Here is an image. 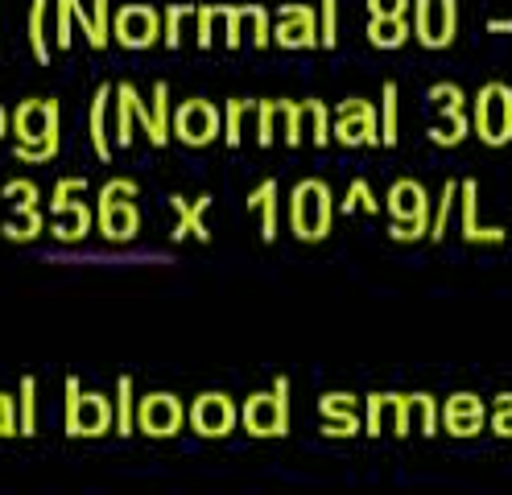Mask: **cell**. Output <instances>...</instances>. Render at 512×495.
Masks as SVG:
<instances>
[{
	"mask_svg": "<svg viewBox=\"0 0 512 495\" xmlns=\"http://www.w3.org/2000/svg\"><path fill=\"white\" fill-rule=\"evenodd\" d=\"M186 421L190 417L174 392H149L137 401V429L149 438H174V434H182Z\"/></svg>",
	"mask_w": 512,
	"mask_h": 495,
	"instance_id": "cell-12",
	"label": "cell"
},
{
	"mask_svg": "<svg viewBox=\"0 0 512 495\" xmlns=\"http://www.w3.org/2000/svg\"><path fill=\"white\" fill-rule=\"evenodd\" d=\"M405 405H409V425L418 429L422 438H434V434H438V425H442V405L434 401L430 392H409V396H405Z\"/></svg>",
	"mask_w": 512,
	"mask_h": 495,
	"instance_id": "cell-27",
	"label": "cell"
},
{
	"mask_svg": "<svg viewBox=\"0 0 512 495\" xmlns=\"http://www.w3.org/2000/svg\"><path fill=\"white\" fill-rule=\"evenodd\" d=\"M42 231V211L38 207H29V211H17L9 223H5V236L9 240H21V244H29Z\"/></svg>",
	"mask_w": 512,
	"mask_h": 495,
	"instance_id": "cell-39",
	"label": "cell"
},
{
	"mask_svg": "<svg viewBox=\"0 0 512 495\" xmlns=\"http://www.w3.org/2000/svg\"><path fill=\"white\" fill-rule=\"evenodd\" d=\"M455 198H459V182H442V194H438V203H434V215H430V240L438 244L446 236V223H451V211H455Z\"/></svg>",
	"mask_w": 512,
	"mask_h": 495,
	"instance_id": "cell-35",
	"label": "cell"
},
{
	"mask_svg": "<svg viewBox=\"0 0 512 495\" xmlns=\"http://www.w3.org/2000/svg\"><path fill=\"white\" fill-rule=\"evenodd\" d=\"M75 42V0H54V46L71 50Z\"/></svg>",
	"mask_w": 512,
	"mask_h": 495,
	"instance_id": "cell-37",
	"label": "cell"
},
{
	"mask_svg": "<svg viewBox=\"0 0 512 495\" xmlns=\"http://www.w3.org/2000/svg\"><path fill=\"white\" fill-rule=\"evenodd\" d=\"M116 425V401L100 392H83L79 376H67V434L71 438H100Z\"/></svg>",
	"mask_w": 512,
	"mask_h": 495,
	"instance_id": "cell-5",
	"label": "cell"
},
{
	"mask_svg": "<svg viewBox=\"0 0 512 495\" xmlns=\"http://www.w3.org/2000/svg\"><path fill=\"white\" fill-rule=\"evenodd\" d=\"M368 13L372 17H409L413 0H368Z\"/></svg>",
	"mask_w": 512,
	"mask_h": 495,
	"instance_id": "cell-50",
	"label": "cell"
},
{
	"mask_svg": "<svg viewBox=\"0 0 512 495\" xmlns=\"http://www.w3.org/2000/svg\"><path fill=\"white\" fill-rule=\"evenodd\" d=\"M17 413H21V438H34V434H38V380H34V376L21 380Z\"/></svg>",
	"mask_w": 512,
	"mask_h": 495,
	"instance_id": "cell-34",
	"label": "cell"
},
{
	"mask_svg": "<svg viewBox=\"0 0 512 495\" xmlns=\"http://www.w3.org/2000/svg\"><path fill=\"white\" fill-rule=\"evenodd\" d=\"M79 190H87V178H62V182L54 186V194H50V215H54L62 203H67L71 194H79Z\"/></svg>",
	"mask_w": 512,
	"mask_h": 495,
	"instance_id": "cell-51",
	"label": "cell"
},
{
	"mask_svg": "<svg viewBox=\"0 0 512 495\" xmlns=\"http://www.w3.org/2000/svg\"><path fill=\"white\" fill-rule=\"evenodd\" d=\"M397 417H401V396L397 392H372L364 401V434H397Z\"/></svg>",
	"mask_w": 512,
	"mask_h": 495,
	"instance_id": "cell-20",
	"label": "cell"
},
{
	"mask_svg": "<svg viewBox=\"0 0 512 495\" xmlns=\"http://www.w3.org/2000/svg\"><path fill=\"white\" fill-rule=\"evenodd\" d=\"M256 116V99H228L223 104V141L232 149L244 141V120Z\"/></svg>",
	"mask_w": 512,
	"mask_h": 495,
	"instance_id": "cell-31",
	"label": "cell"
},
{
	"mask_svg": "<svg viewBox=\"0 0 512 495\" xmlns=\"http://www.w3.org/2000/svg\"><path fill=\"white\" fill-rule=\"evenodd\" d=\"M273 42L281 50H314V46H323L318 13L310 5H281L273 13Z\"/></svg>",
	"mask_w": 512,
	"mask_h": 495,
	"instance_id": "cell-10",
	"label": "cell"
},
{
	"mask_svg": "<svg viewBox=\"0 0 512 495\" xmlns=\"http://www.w3.org/2000/svg\"><path fill=\"white\" fill-rule=\"evenodd\" d=\"M149 112H153V132H149V141L162 149L170 137H174V108H170V83L157 79L153 83V99H149Z\"/></svg>",
	"mask_w": 512,
	"mask_h": 495,
	"instance_id": "cell-26",
	"label": "cell"
},
{
	"mask_svg": "<svg viewBox=\"0 0 512 495\" xmlns=\"http://www.w3.org/2000/svg\"><path fill=\"white\" fill-rule=\"evenodd\" d=\"M87 9H91V21H95L91 50H104L112 42V0H87Z\"/></svg>",
	"mask_w": 512,
	"mask_h": 495,
	"instance_id": "cell-40",
	"label": "cell"
},
{
	"mask_svg": "<svg viewBox=\"0 0 512 495\" xmlns=\"http://www.w3.org/2000/svg\"><path fill=\"white\" fill-rule=\"evenodd\" d=\"M459 198H463V240L467 244H504V227L479 223V182L475 178L459 182Z\"/></svg>",
	"mask_w": 512,
	"mask_h": 495,
	"instance_id": "cell-18",
	"label": "cell"
},
{
	"mask_svg": "<svg viewBox=\"0 0 512 495\" xmlns=\"http://www.w3.org/2000/svg\"><path fill=\"white\" fill-rule=\"evenodd\" d=\"M244 25L252 29L248 38H252L256 50H265V46L273 42V13H269V9H261V5H244Z\"/></svg>",
	"mask_w": 512,
	"mask_h": 495,
	"instance_id": "cell-36",
	"label": "cell"
},
{
	"mask_svg": "<svg viewBox=\"0 0 512 495\" xmlns=\"http://www.w3.org/2000/svg\"><path fill=\"white\" fill-rule=\"evenodd\" d=\"M13 128V112H5V108H0V141H5V132Z\"/></svg>",
	"mask_w": 512,
	"mask_h": 495,
	"instance_id": "cell-54",
	"label": "cell"
},
{
	"mask_svg": "<svg viewBox=\"0 0 512 495\" xmlns=\"http://www.w3.org/2000/svg\"><path fill=\"white\" fill-rule=\"evenodd\" d=\"M277 124H285V99H256V145L277 141Z\"/></svg>",
	"mask_w": 512,
	"mask_h": 495,
	"instance_id": "cell-29",
	"label": "cell"
},
{
	"mask_svg": "<svg viewBox=\"0 0 512 495\" xmlns=\"http://www.w3.org/2000/svg\"><path fill=\"white\" fill-rule=\"evenodd\" d=\"M5 198L17 211H29V207H38V186L25 178H13V182H5Z\"/></svg>",
	"mask_w": 512,
	"mask_h": 495,
	"instance_id": "cell-47",
	"label": "cell"
},
{
	"mask_svg": "<svg viewBox=\"0 0 512 495\" xmlns=\"http://www.w3.org/2000/svg\"><path fill=\"white\" fill-rule=\"evenodd\" d=\"M62 112H58V99H25L13 112V157L25 165H46L58 157L62 145Z\"/></svg>",
	"mask_w": 512,
	"mask_h": 495,
	"instance_id": "cell-1",
	"label": "cell"
},
{
	"mask_svg": "<svg viewBox=\"0 0 512 495\" xmlns=\"http://www.w3.org/2000/svg\"><path fill=\"white\" fill-rule=\"evenodd\" d=\"M318 417H323V434L327 438H356L364 421H360V396L351 392H327L318 401Z\"/></svg>",
	"mask_w": 512,
	"mask_h": 495,
	"instance_id": "cell-15",
	"label": "cell"
},
{
	"mask_svg": "<svg viewBox=\"0 0 512 495\" xmlns=\"http://www.w3.org/2000/svg\"><path fill=\"white\" fill-rule=\"evenodd\" d=\"M471 128V112L467 108H451V112H438V124H430V141L442 145V149H455L467 141Z\"/></svg>",
	"mask_w": 512,
	"mask_h": 495,
	"instance_id": "cell-25",
	"label": "cell"
},
{
	"mask_svg": "<svg viewBox=\"0 0 512 495\" xmlns=\"http://www.w3.org/2000/svg\"><path fill=\"white\" fill-rule=\"evenodd\" d=\"M484 425H488V405L479 401L475 392L446 396V405H442V429L451 438H475Z\"/></svg>",
	"mask_w": 512,
	"mask_h": 495,
	"instance_id": "cell-14",
	"label": "cell"
},
{
	"mask_svg": "<svg viewBox=\"0 0 512 495\" xmlns=\"http://www.w3.org/2000/svg\"><path fill=\"white\" fill-rule=\"evenodd\" d=\"M413 38L409 17H368V42L376 50H401Z\"/></svg>",
	"mask_w": 512,
	"mask_h": 495,
	"instance_id": "cell-24",
	"label": "cell"
},
{
	"mask_svg": "<svg viewBox=\"0 0 512 495\" xmlns=\"http://www.w3.org/2000/svg\"><path fill=\"white\" fill-rule=\"evenodd\" d=\"M215 203L211 194H199L195 203H186L182 194H174L170 198V207H174V215H178V227L170 231V236L182 244L186 236H195V240H203V244H211V231H207V223H203V215H207V207Z\"/></svg>",
	"mask_w": 512,
	"mask_h": 495,
	"instance_id": "cell-19",
	"label": "cell"
},
{
	"mask_svg": "<svg viewBox=\"0 0 512 495\" xmlns=\"http://www.w3.org/2000/svg\"><path fill=\"white\" fill-rule=\"evenodd\" d=\"M54 0H29V46H34L38 62H50V33H46V13Z\"/></svg>",
	"mask_w": 512,
	"mask_h": 495,
	"instance_id": "cell-30",
	"label": "cell"
},
{
	"mask_svg": "<svg viewBox=\"0 0 512 495\" xmlns=\"http://www.w3.org/2000/svg\"><path fill=\"white\" fill-rule=\"evenodd\" d=\"M331 124H335V116H331V108L323 104V99H302V128L314 137V145L323 149V145H331Z\"/></svg>",
	"mask_w": 512,
	"mask_h": 495,
	"instance_id": "cell-28",
	"label": "cell"
},
{
	"mask_svg": "<svg viewBox=\"0 0 512 495\" xmlns=\"http://www.w3.org/2000/svg\"><path fill=\"white\" fill-rule=\"evenodd\" d=\"M335 141L347 145V149H356V145H380V112L372 99H360V95H351L343 99V104L335 108Z\"/></svg>",
	"mask_w": 512,
	"mask_h": 495,
	"instance_id": "cell-9",
	"label": "cell"
},
{
	"mask_svg": "<svg viewBox=\"0 0 512 495\" xmlns=\"http://www.w3.org/2000/svg\"><path fill=\"white\" fill-rule=\"evenodd\" d=\"M174 137L190 149H203L215 137H223V108H215L211 99H182L174 108Z\"/></svg>",
	"mask_w": 512,
	"mask_h": 495,
	"instance_id": "cell-8",
	"label": "cell"
},
{
	"mask_svg": "<svg viewBox=\"0 0 512 495\" xmlns=\"http://www.w3.org/2000/svg\"><path fill=\"white\" fill-rule=\"evenodd\" d=\"M397 120H401V112H397V83L389 79L380 87V145H397Z\"/></svg>",
	"mask_w": 512,
	"mask_h": 495,
	"instance_id": "cell-33",
	"label": "cell"
},
{
	"mask_svg": "<svg viewBox=\"0 0 512 495\" xmlns=\"http://www.w3.org/2000/svg\"><path fill=\"white\" fill-rule=\"evenodd\" d=\"M133 124H141L145 132H153V112H149V104L137 95V87L133 83H116V145L124 149L128 141H133Z\"/></svg>",
	"mask_w": 512,
	"mask_h": 495,
	"instance_id": "cell-17",
	"label": "cell"
},
{
	"mask_svg": "<svg viewBox=\"0 0 512 495\" xmlns=\"http://www.w3.org/2000/svg\"><path fill=\"white\" fill-rule=\"evenodd\" d=\"M162 29H166V17L153 5H141V0L137 5H120L112 17V38L124 50H149L153 42H162Z\"/></svg>",
	"mask_w": 512,
	"mask_h": 495,
	"instance_id": "cell-7",
	"label": "cell"
},
{
	"mask_svg": "<svg viewBox=\"0 0 512 495\" xmlns=\"http://www.w3.org/2000/svg\"><path fill=\"white\" fill-rule=\"evenodd\" d=\"M186 417H190V429H195V434L228 438L236 429V421H240V409H236V401L228 392H199L195 405L186 409Z\"/></svg>",
	"mask_w": 512,
	"mask_h": 495,
	"instance_id": "cell-11",
	"label": "cell"
},
{
	"mask_svg": "<svg viewBox=\"0 0 512 495\" xmlns=\"http://www.w3.org/2000/svg\"><path fill=\"white\" fill-rule=\"evenodd\" d=\"M318 29H323V50L339 46V0H318Z\"/></svg>",
	"mask_w": 512,
	"mask_h": 495,
	"instance_id": "cell-43",
	"label": "cell"
},
{
	"mask_svg": "<svg viewBox=\"0 0 512 495\" xmlns=\"http://www.w3.org/2000/svg\"><path fill=\"white\" fill-rule=\"evenodd\" d=\"M240 425L252 438H285L290 434V380L277 376L269 392H252L240 405Z\"/></svg>",
	"mask_w": 512,
	"mask_h": 495,
	"instance_id": "cell-4",
	"label": "cell"
},
{
	"mask_svg": "<svg viewBox=\"0 0 512 495\" xmlns=\"http://www.w3.org/2000/svg\"><path fill=\"white\" fill-rule=\"evenodd\" d=\"M331 219H335V194L323 178H302L290 194V227L294 236L306 244H318L331 236Z\"/></svg>",
	"mask_w": 512,
	"mask_h": 495,
	"instance_id": "cell-2",
	"label": "cell"
},
{
	"mask_svg": "<svg viewBox=\"0 0 512 495\" xmlns=\"http://www.w3.org/2000/svg\"><path fill=\"white\" fill-rule=\"evenodd\" d=\"M277 194H281V186L273 178H265L261 186L248 194V211H261V236H265V244L277 240V215H281V198Z\"/></svg>",
	"mask_w": 512,
	"mask_h": 495,
	"instance_id": "cell-23",
	"label": "cell"
},
{
	"mask_svg": "<svg viewBox=\"0 0 512 495\" xmlns=\"http://www.w3.org/2000/svg\"><path fill=\"white\" fill-rule=\"evenodd\" d=\"M190 13H195V9H190V5H170L162 17H166V29H162V42L170 46V50H178L182 46V21L190 17Z\"/></svg>",
	"mask_w": 512,
	"mask_h": 495,
	"instance_id": "cell-45",
	"label": "cell"
},
{
	"mask_svg": "<svg viewBox=\"0 0 512 495\" xmlns=\"http://www.w3.org/2000/svg\"><path fill=\"white\" fill-rule=\"evenodd\" d=\"M137 429V396H133V376L116 380V434L128 438Z\"/></svg>",
	"mask_w": 512,
	"mask_h": 495,
	"instance_id": "cell-32",
	"label": "cell"
},
{
	"mask_svg": "<svg viewBox=\"0 0 512 495\" xmlns=\"http://www.w3.org/2000/svg\"><path fill=\"white\" fill-rule=\"evenodd\" d=\"M426 99H430V108H434V112L467 108V95H463V87H459V83H434V87L426 91Z\"/></svg>",
	"mask_w": 512,
	"mask_h": 495,
	"instance_id": "cell-42",
	"label": "cell"
},
{
	"mask_svg": "<svg viewBox=\"0 0 512 495\" xmlns=\"http://www.w3.org/2000/svg\"><path fill=\"white\" fill-rule=\"evenodd\" d=\"M384 207H389L393 223H405L413 227L418 236H430V194L422 182H413V178H397L389 186V198H384Z\"/></svg>",
	"mask_w": 512,
	"mask_h": 495,
	"instance_id": "cell-13",
	"label": "cell"
},
{
	"mask_svg": "<svg viewBox=\"0 0 512 495\" xmlns=\"http://www.w3.org/2000/svg\"><path fill=\"white\" fill-rule=\"evenodd\" d=\"M488 33H512V17H492L488 21Z\"/></svg>",
	"mask_w": 512,
	"mask_h": 495,
	"instance_id": "cell-53",
	"label": "cell"
},
{
	"mask_svg": "<svg viewBox=\"0 0 512 495\" xmlns=\"http://www.w3.org/2000/svg\"><path fill=\"white\" fill-rule=\"evenodd\" d=\"M281 137H285V145H290V149H298V145H302V137H306V128H302V104H294V99H285V124H281Z\"/></svg>",
	"mask_w": 512,
	"mask_h": 495,
	"instance_id": "cell-46",
	"label": "cell"
},
{
	"mask_svg": "<svg viewBox=\"0 0 512 495\" xmlns=\"http://www.w3.org/2000/svg\"><path fill=\"white\" fill-rule=\"evenodd\" d=\"M54 215H58V223H54V240H62V244L83 240L87 231H91V223H95L91 207H87V203H79V198H67V203H62Z\"/></svg>",
	"mask_w": 512,
	"mask_h": 495,
	"instance_id": "cell-22",
	"label": "cell"
},
{
	"mask_svg": "<svg viewBox=\"0 0 512 495\" xmlns=\"http://www.w3.org/2000/svg\"><path fill=\"white\" fill-rule=\"evenodd\" d=\"M471 128H475V137L500 149L512 141V87L492 79L475 91L471 99Z\"/></svg>",
	"mask_w": 512,
	"mask_h": 495,
	"instance_id": "cell-3",
	"label": "cell"
},
{
	"mask_svg": "<svg viewBox=\"0 0 512 495\" xmlns=\"http://www.w3.org/2000/svg\"><path fill=\"white\" fill-rule=\"evenodd\" d=\"M215 17H219V5H203V9H195V21H199L195 42H199L203 50H211V42H215Z\"/></svg>",
	"mask_w": 512,
	"mask_h": 495,
	"instance_id": "cell-48",
	"label": "cell"
},
{
	"mask_svg": "<svg viewBox=\"0 0 512 495\" xmlns=\"http://www.w3.org/2000/svg\"><path fill=\"white\" fill-rule=\"evenodd\" d=\"M223 17V46L240 50L244 46V5H219Z\"/></svg>",
	"mask_w": 512,
	"mask_h": 495,
	"instance_id": "cell-41",
	"label": "cell"
},
{
	"mask_svg": "<svg viewBox=\"0 0 512 495\" xmlns=\"http://www.w3.org/2000/svg\"><path fill=\"white\" fill-rule=\"evenodd\" d=\"M13 434H21V413L13 396L0 392V438H13Z\"/></svg>",
	"mask_w": 512,
	"mask_h": 495,
	"instance_id": "cell-49",
	"label": "cell"
},
{
	"mask_svg": "<svg viewBox=\"0 0 512 495\" xmlns=\"http://www.w3.org/2000/svg\"><path fill=\"white\" fill-rule=\"evenodd\" d=\"M108 99H112V83H100L91 95V112H87V128H91V149L100 161L112 157V132H108Z\"/></svg>",
	"mask_w": 512,
	"mask_h": 495,
	"instance_id": "cell-21",
	"label": "cell"
},
{
	"mask_svg": "<svg viewBox=\"0 0 512 495\" xmlns=\"http://www.w3.org/2000/svg\"><path fill=\"white\" fill-rule=\"evenodd\" d=\"M459 33V0H413V38L426 50H446Z\"/></svg>",
	"mask_w": 512,
	"mask_h": 495,
	"instance_id": "cell-6",
	"label": "cell"
},
{
	"mask_svg": "<svg viewBox=\"0 0 512 495\" xmlns=\"http://www.w3.org/2000/svg\"><path fill=\"white\" fill-rule=\"evenodd\" d=\"M100 198H137V182L133 178H112V182H104Z\"/></svg>",
	"mask_w": 512,
	"mask_h": 495,
	"instance_id": "cell-52",
	"label": "cell"
},
{
	"mask_svg": "<svg viewBox=\"0 0 512 495\" xmlns=\"http://www.w3.org/2000/svg\"><path fill=\"white\" fill-rule=\"evenodd\" d=\"M95 227L104 231V240L128 244L141 231V211L128 203V198H100V207H95Z\"/></svg>",
	"mask_w": 512,
	"mask_h": 495,
	"instance_id": "cell-16",
	"label": "cell"
},
{
	"mask_svg": "<svg viewBox=\"0 0 512 495\" xmlns=\"http://www.w3.org/2000/svg\"><path fill=\"white\" fill-rule=\"evenodd\" d=\"M488 425L496 438H512V392H500L496 405L488 409Z\"/></svg>",
	"mask_w": 512,
	"mask_h": 495,
	"instance_id": "cell-44",
	"label": "cell"
},
{
	"mask_svg": "<svg viewBox=\"0 0 512 495\" xmlns=\"http://www.w3.org/2000/svg\"><path fill=\"white\" fill-rule=\"evenodd\" d=\"M360 207H364L368 215H376V211H380V198L372 194V186H368L364 178H356V182L347 186V198L339 203V211H343V215H351V211H360Z\"/></svg>",
	"mask_w": 512,
	"mask_h": 495,
	"instance_id": "cell-38",
	"label": "cell"
}]
</instances>
